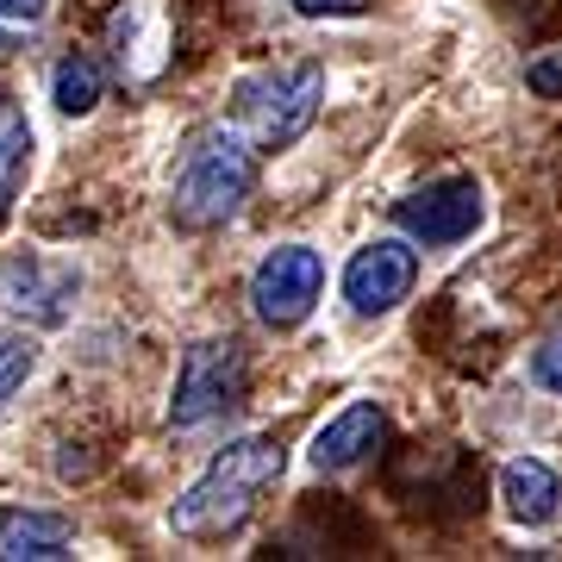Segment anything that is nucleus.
Masks as SVG:
<instances>
[{
  "label": "nucleus",
  "instance_id": "obj_9",
  "mask_svg": "<svg viewBox=\"0 0 562 562\" xmlns=\"http://www.w3.org/2000/svg\"><path fill=\"white\" fill-rule=\"evenodd\" d=\"M76 288H81V276L69 269V262H50V257L0 262V301L13 306L20 319H32V325H63L69 319Z\"/></svg>",
  "mask_w": 562,
  "mask_h": 562
},
{
  "label": "nucleus",
  "instance_id": "obj_17",
  "mask_svg": "<svg viewBox=\"0 0 562 562\" xmlns=\"http://www.w3.org/2000/svg\"><path fill=\"white\" fill-rule=\"evenodd\" d=\"M525 88L543 94V101H557V94H562V50H543V57L525 69Z\"/></svg>",
  "mask_w": 562,
  "mask_h": 562
},
{
  "label": "nucleus",
  "instance_id": "obj_16",
  "mask_svg": "<svg viewBox=\"0 0 562 562\" xmlns=\"http://www.w3.org/2000/svg\"><path fill=\"white\" fill-rule=\"evenodd\" d=\"M531 375H538V387H550V394H562V325L550 331V338L531 350Z\"/></svg>",
  "mask_w": 562,
  "mask_h": 562
},
{
  "label": "nucleus",
  "instance_id": "obj_19",
  "mask_svg": "<svg viewBox=\"0 0 562 562\" xmlns=\"http://www.w3.org/2000/svg\"><path fill=\"white\" fill-rule=\"evenodd\" d=\"M50 0H0V25H38Z\"/></svg>",
  "mask_w": 562,
  "mask_h": 562
},
{
  "label": "nucleus",
  "instance_id": "obj_11",
  "mask_svg": "<svg viewBox=\"0 0 562 562\" xmlns=\"http://www.w3.org/2000/svg\"><path fill=\"white\" fill-rule=\"evenodd\" d=\"M57 557H76V525L63 513L0 506V562H57Z\"/></svg>",
  "mask_w": 562,
  "mask_h": 562
},
{
  "label": "nucleus",
  "instance_id": "obj_5",
  "mask_svg": "<svg viewBox=\"0 0 562 562\" xmlns=\"http://www.w3.org/2000/svg\"><path fill=\"white\" fill-rule=\"evenodd\" d=\"M482 181L475 176H443V181H425L419 194L394 201V225H401L413 244L425 250H443V244H462L482 232Z\"/></svg>",
  "mask_w": 562,
  "mask_h": 562
},
{
  "label": "nucleus",
  "instance_id": "obj_8",
  "mask_svg": "<svg viewBox=\"0 0 562 562\" xmlns=\"http://www.w3.org/2000/svg\"><path fill=\"white\" fill-rule=\"evenodd\" d=\"M176 57V25H169V0H125L113 13V63L132 88L157 81Z\"/></svg>",
  "mask_w": 562,
  "mask_h": 562
},
{
  "label": "nucleus",
  "instance_id": "obj_10",
  "mask_svg": "<svg viewBox=\"0 0 562 562\" xmlns=\"http://www.w3.org/2000/svg\"><path fill=\"white\" fill-rule=\"evenodd\" d=\"M382 443H387V413L375 401H350L331 425H319V438H313L306 457H313L319 475H344V469L369 462Z\"/></svg>",
  "mask_w": 562,
  "mask_h": 562
},
{
  "label": "nucleus",
  "instance_id": "obj_13",
  "mask_svg": "<svg viewBox=\"0 0 562 562\" xmlns=\"http://www.w3.org/2000/svg\"><path fill=\"white\" fill-rule=\"evenodd\" d=\"M25 169H32V120H25L20 101L0 94V225L13 220V201L25 188Z\"/></svg>",
  "mask_w": 562,
  "mask_h": 562
},
{
  "label": "nucleus",
  "instance_id": "obj_1",
  "mask_svg": "<svg viewBox=\"0 0 562 562\" xmlns=\"http://www.w3.org/2000/svg\"><path fill=\"white\" fill-rule=\"evenodd\" d=\"M281 482V443L276 438H244L232 450L206 462V475L176 506H169V531L176 538H225V531H238L257 501L269 487Z\"/></svg>",
  "mask_w": 562,
  "mask_h": 562
},
{
  "label": "nucleus",
  "instance_id": "obj_2",
  "mask_svg": "<svg viewBox=\"0 0 562 562\" xmlns=\"http://www.w3.org/2000/svg\"><path fill=\"white\" fill-rule=\"evenodd\" d=\"M250 188H257V150L238 132H206L169 188V213L181 232H213V225L238 220Z\"/></svg>",
  "mask_w": 562,
  "mask_h": 562
},
{
  "label": "nucleus",
  "instance_id": "obj_20",
  "mask_svg": "<svg viewBox=\"0 0 562 562\" xmlns=\"http://www.w3.org/2000/svg\"><path fill=\"white\" fill-rule=\"evenodd\" d=\"M0 50H7V38H0Z\"/></svg>",
  "mask_w": 562,
  "mask_h": 562
},
{
  "label": "nucleus",
  "instance_id": "obj_7",
  "mask_svg": "<svg viewBox=\"0 0 562 562\" xmlns=\"http://www.w3.org/2000/svg\"><path fill=\"white\" fill-rule=\"evenodd\" d=\"M413 281H419L413 244L375 238V244H362L357 257H350V269H344V301H350V313H362V319H382V313H394V306L413 294Z\"/></svg>",
  "mask_w": 562,
  "mask_h": 562
},
{
  "label": "nucleus",
  "instance_id": "obj_18",
  "mask_svg": "<svg viewBox=\"0 0 562 562\" xmlns=\"http://www.w3.org/2000/svg\"><path fill=\"white\" fill-rule=\"evenodd\" d=\"M369 0H294V13L306 20H344V13H362Z\"/></svg>",
  "mask_w": 562,
  "mask_h": 562
},
{
  "label": "nucleus",
  "instance_id": "obj_14",
  "mask_svg": "<svg viewBox=\"0 0 562 562\" xmlns=\"http://www.w3.org/2000/svg\"><path fill=\"white\" fill-rule=\"evenodd\" d=\"M50 101H57V113H69V120L94 113V106H101V63L94 57H63L57 69H50Z\"/></svg>",
  "mask_w": 562,
  "mask_h": 562
},
{
  "label": "nucleus",
  "instance_id": "obj_4",
  "mask_svg": "<svg viewBox=\"0 0 562 562\" xmlns=\"http://www.w3.org/2000/svg\"><path fill=\"white\" fill-rule=\"evenodd\" d=\"M244 344L238 338H201L181 350V369H176V394H169V425L176 431H194V425L220 419L244 401Z\"/></svg>",
  "mask_w": 562,
  "mask_h": 562
},
{
  "label": "nucleus",
  "instance_id": "obj_6",
  "mask_svg": "<svg viewBox=\"0 0 562 562\" xmlns=\"http://www.w3.org/2000/svg\"><path fill=\"white\" fill-rule=\"evenodd\" d=\"M319 294H325V262H319V250H306V244L269 250V257L257 262V276H250V313H257L262 325H276V331L301 325L306 313L319 306Z\"/></svg>",
  "mask_w": 562,
  "mask_h": 562
},
{
  "label": "nucleus",
  "instance_id": "obj_15",
  "mask_svg": "<svg viewBox=\"0 0 562 562\" xmlns=\"http://www.w3.org/2000/svg\"><path fill=\"white\" fill-rule=\"evenodd\" d=\"M32 369H38V344L25 338V331H13V325H0V413L32 382Z\"/></svg>",
  "mask_w": 562,
  "mask_h": 562
},
{
  "label": "nucleus",
  "instance_id": "obj_3",
  "mask_svg": "<svg viewBox=\"0 0 562 562\" xmlns=\"http://www.w3.org/2000/svg\"><path fill=\"white\" fill-rule=\"evenodd\" d=\"M319 101H325V69H313V63L257 69V76H244L238 94H232V132H238L257 157H269V150H288L306 125L319 120Z\"/></svg>",
  "mask_w": 562,
  "mask_h": 562
},
{
  "label": "nucleus",
  "instance_id": "obj_12",
  "mask_svg": "<svg viewBox=\"0 0 562 562\" xmlns=\"http://www.w3.org/2000/svg\"><path fill=\"white\" fill-rule=\"evenodd\" d=\"M501 501H506V513H513L519 525H550L557 519V506H562V482L550 475V462L513 457L501 469Z\"/></svg>",
  "mask_w": 562,
  "mask_h": 562
}]
</instances>
